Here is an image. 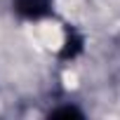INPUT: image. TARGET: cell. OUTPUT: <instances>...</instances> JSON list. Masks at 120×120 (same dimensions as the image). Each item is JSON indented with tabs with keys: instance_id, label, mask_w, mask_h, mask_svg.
I'll return each mask as SVG.
<instances>
[]
</instances>
